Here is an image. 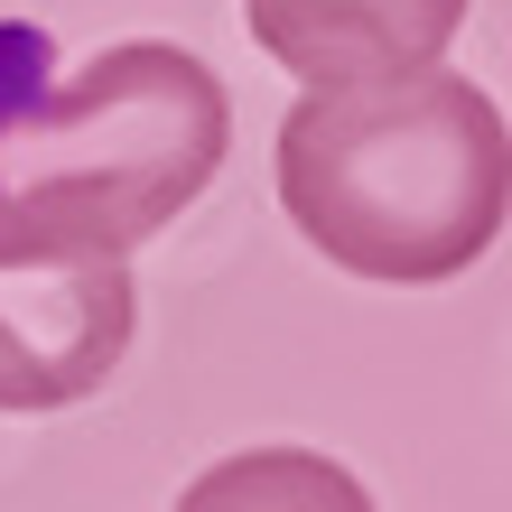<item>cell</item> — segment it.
I'll return each instance as SVG.
<instances>
[{
  "mask_svg": "<svg viewBox=\"0 0 512 512\" xmlns=\"http://www.w3.org/2000/svg\"><path fill=\"white\" fill-rule=\"evenodd\" d=\"M280 205L354 280L438 289L512 224V122L447 66L298 94L280 122Z\"/></svg>",
  "mask_w": 512,
  "mask_h": 512,
  "instance_id": "6da1fadb",
  "label": "cell"
},
{
  "mask_svg": "<svg viewBox=\"0 0 512 512\" xmlns=\"http://www.w3.org/2000/svg\"><path fill=\"white\" fill-rule=\"evenodd\" d=\"M38 66L47 47L28 56V84H0V205L140 252L215 187L233 103L205 56L122 38L56 84Z\"/></svg>",
  "mask_w": 512,
  "mask_h": 512,
  "instance_id": "7a4b0ae2",
  "label": "cell"
},
{
  "mask_svg": "<svg viewBox=\"0 0 512 512\" xmlns=\"http://www.w3.org/2000/svg\"><path fill=\"white\" fill-rule=\"evenodd\" d=\"M131 336H140L131 252L0 205V419L94 401L122 373Z\"/></svg>",
  "mask_w": 512,
  "mask_h": 512,
  "instance_id": "3957f363",
  "label": "cell"
},
{
  "mask_svg": "<svg viewBox=\"0 0 512 512\" xmlns=\"http://www.w3.org/2000/svg\"><path fill=\"white\" fill-rule=\"evenodd\" d=\"M243 28L280 75L336 94V84L438 66L447 38L466 28V0H243Z\"/></svg>",
  "mask_w": 512,
  "mask_h": 512,
  "instance_id": "277c9868",
  "label": "cell"
},
{
  "mask_svg": "<svg viewBox=\"0 0 512 512\" xmlns=\"http://www.w3.org/2000/svg\"><path fill=\"white\" fill-rule=\"evenodd\" d=\"M168 512H373V494L317 447H243V457H215Z\"/></svg>",
  "mask_w": 512,
  "mask_h": 512,
  "instance_id": "5b68a950",
  "label": "cell"
}]
</instances>
